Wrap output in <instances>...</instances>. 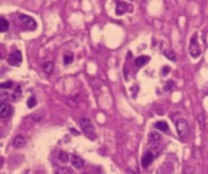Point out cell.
Masks as SVG:
<instances>
[{
  "mask_svg": "<svg viewBox=\"0 0 208 174\" xmlns=\"http://www.w3.org/2000/svg\"><path fill=\"white\" fill-rule=\"evenodd\" d=\"M79 124H80V127H82L83 133H84L89 139L94 140L95 136H96V134H95V128H94L91 121H90L88 117H83V118H80Z\"/></svg>",
  "mask_w": 208,
  "mask_h": 174,
  "instance_id": "1",
  "label": "cell"
},
{
  "mask_svg": "<svg viewBox=\"0 0 208 174\" xmlns=\"http://www.w3.org/2000/svg\"><path fill=\"white\" fill-rule=\"evenodd\" d=\"M175 127H176V133L181 139H186L189 136L190 125H189V122L185 118H179L175 122Z\"/></svg>",
  "mask_w": 208,
  "mask_h": 174,
  "instance_id": "2",
  "label": "cell"
},
{
  "mask_svg": "<svg viewBox=\"0 0 208 174\" xmlns=\"http://www.w3.org/2000/svg\"><path fill=\"white\" fill-rule=\"evenodd\" d=\"M189 52H190V56L193 57V59H197L201 55V46H200V44L197 42V33H195L191 37L190 46H189Z\"/></svg>",
  "mask_w": 208,
  "mask_h": 174,
  "instance_id": "3",
  "label": "cell"
},
{
  "mask_svg": "<svg viewBox=\"0 0 208 174\" xmlns=\"http://www.w3.org/2000/svg\"><path fill=\"white\" fill-rule=\"evenodd\" d=\"M20 21H21L22 26H23L26 29L34 31V29L37 28V22H35L31 16H27V15H20Z\"/></svg>",
  "mask_w": 208,
  "mask_h": 174,
  "instance_id": "4",
  "label": "cell"
},
{
  "mask_svg": "<svg viewBox=\"0 0 208 174\" xmlns=\"http://www.w3.org/2000/svg\"><path fill=\"white\" fill-rule=\"evenodd\" d=\"M8 62L11 66H20L22 63V52L20 50L12 51L8 57Z\"/></svg>",
  "mask_w": 208,
  "mask_h": 174,
  "instance_id": "5",
  "label": "cell"
},
{
  "mask_svg": "<svg viewBox=\"0 0 208 174\" xmlns=\"http://www.w3.org/2000/svg\"><path fill=\"white\" fill-rule=\"evenodd\" d=\"M126 12H133V6L126 4L124 2H118L116 6V15L117 16H123Z\"/></svg>",
  "mask_w": 208,
  "mask_h": 174,
  "instance_id": "6",
  "label": "cell"
},
{
  "mask_svg": "<svg viewBox=\"0 0 208 174\" xmlns=\"http://www.w3.org/2000/svg\"><path fill=\"white\" fill-rule=\"evenodd\" d=\"M155 153L152 152V151H146L145 152V155L143 156V158H141V164H143V167L144 168H147L152 162H153V159H155Z\"/></svg>",
  "mask_w": 208,
  "mask_h": 174,
  "instance_id": "7",
  "label": "cell"
},
{
  "mask_svg": "<svg viewBox=\"0 0 208 174\" xmlns=\"http://www.w3.org/2000/svg\"><path fill=\"white\" fill-rule=\"evenodd\" d=\"M12 113V106L10 104H0V118H6Z\"/></svg>",
  "mask_w": 208,
  "mask_h": 174,
  "instance_id": "8",
  "label": "cell"
},
{
  "mask_svg": "<svg viewBox=\"0 0 208 174\" xmlns=\"http://www.w3.org/2000/svg\"><path fill=\"white\" fill-rule=\"evenodd\" d=\"M71 162H72V166H73L74 168H77V169H80V168H83V166H84V161H83L79 156H72Z\"/></svg>",
  "mask_w": 208,
  "mask_h": 174,
  "instance_id": "9",
  "label": "cell"
},
{
  "mask_svg": "<svg viewBox=\"0 0 208 174\" xmlns=\"http://www.w3.org/2000/svg\"><path fill=\"white\" fill-rule=\"evenodd\" d=\"M149 61H150V57H149V56H146V55L139 56L138 59H135V66H136V67H143V66H145Z\"/></svg>",
  "mask_w": 208,
  "mask_h": 174,
  "instance_id": "10",
  "label": "cell"
},
{
  "mask_svg": "<svg viewBox=\"0 0 208 174\" xmlns=\"http://www.w3.org/2000/svg\"><path fill=\"white\" fill-rule=\"evenodd\" d=\"M25 145H26V139H25V136L17 135V136L14 139V146H15V147L21 149V147H23Z\"/></svg>",
  "mask_w": 208,
  "mask_h": 174,
  "instance_id": "11",
  "label": "cell"
},
{
  "mask_svg": "<svg viewBox=\"0 0 208 174\" xmlns=\"http://www.w3.org/2000/svg\"><path fill=\"white\" fill-rule=\"evenodd\" d=\"M155 128L156 129H158V130H161V132H164V133H167L168 132V124H167V122H164V121H159V122H156L155 123Z\"/></svg>",
  "mask_w": 208,
  "mask_h": 174,
  "instance_id": "12",
  "label": "cell"
},
{
  "mask_svg": "<svg viewBox=\"0 0 208 174\" xmlns=\"http://www.w3.org/2000/svg\"><path fill=\"white\" fill-rule=\"evenodd\" d=\"M55 174H74V172L68 167H59L55 169Z\"/></svg>",
  "mask_w": 208,
  "mask_h": 174,
  "instance_id": "13",
  "label": "cell"
},
{
  "mask_svg": "<svg viewBox=\"0 0 208 174\" xmlns=\"http://www.w3.org/2000/svg\"><path fill=\"white\" fill-rule=\"evenodd\" d=\"M162 51H163V54L166 55V57L167 59H169L170 61H173V62H175L176 61V55L170 50V49H162Z\"/></svg>",
  "mask_w": 208,
  "mask_h": 174,
  "instance_id": "14",
  "label": "cell"
},
{
  "mask_svg": "<svg viewBox=\"0 0 208 174\" xmlns=\"http://www.w3.org/2000/svg\"><path fill=\"white\" fill-rule=\"evenodd\" d=\"M43 71L46 73V74H51L52 71H54V63L51 61H48L43 65Z\"/></svg>",
  "mask_w": 208,
  "mask_h": 174,
  "instance_id": "15",
  "label": "cell"
},
{
  "mask_svg": "<svg viewBox=\"0 0 208 174\" xmlns=\"http://www.w3.org/2000/svg\"><path fill=\"white\" fill-rule=\"evenodd\" d=\"M159 140H161L159 133H157V132H151V133L149 134V141H150V142H157V141H159Z\"/></svg>",
  "mask_w": 208,
  "mask_h": 174,
  "instance_id": "16",
  "label": "cell"
},
{
  "mask_svg": "<svg viewBox=\"0 0 208 174\" xmlns=\"http://www.w3.org/2000/svg\"><path fill=\"white\" fill-rule=\"evenodd\" d=\"M9 29V22L3 18V17H0V33H4Z\"/></svg>",
  "mask_w": 208,
  "mask_h": 174,
  "instance_id": "17",
  "label": "cell"
},
{
  "mask_svg": "<svg viewBox=\"0 0 208 174\" xmlns=\"http://www.w3.org/2000/svg\"><path fill=\"white\" fill-rule=\"evenodd\" d=\"M73 54L72 52H66L65 56H63V63L65 65H71L73 62Z\"/></svg>",
  "mask_w": 208,
  "mask_h": 174,
  "instance_id": "18",
  "label": "cell"
},
{
  "mask_svg": "<svg viewBox=\"0 0 208 174\" xmlns=\"http://www.w3.org/2000/svg\"><path fill=\"white\" fill-rule=\"evenodd\" d=\"M10 95L8 92L5 90H0V104H3V102H6V100H9Z\"/></svg>",
  "mask_w": 208,
  "mask_h": 174,
  "instance_id": "19",
  "label": "cell"
},
{
  "mask_svg": "<svg viewBox=\"0 0 208 174\" xmlns=\"http://www.w3.org/2000/svg\"><path fill=\"white\" fill-rule=\"evenodd\" d=\"M59 159H60L61 162H63V163H67V162H68V159H69L68 153H67V152H65V151H61V152H60V155H59Z\"/></svg>",
  "mask_w": 208,
  "mask_h": 174,
  "instance_id": "20",
  "label": "cell"
},
{
  "mask_svg": "<svg viewBox=\"0 0 208 174\" xmlns=\"http://www.w3.org/2000/svg\"><path fill=\"white\" fill-rule=\"evenodd\" d=\"M14 86V82L8 80L5 83H0V89H11Z\"/></svg>",
  "mask_w": 208,
  "mask_h": 174,
  "instance_id": "21",
  "label": "cell"
},
{
  "mask_svg": "<svg viewBox=\"0 0 208 174\" xmlns=\"http://www.w3.org/2000/svg\"><path fill=\"white\" fill-rule=\"evenodd\" d=\"M35 105H37L35 98H34V96H31V98L27 100V106H28L29 109H32V107H35Z\"/></svg>",
  "mask_w": 208,
  "mask_h": 174,
  "instance_id": "22",
  "label": "cell"
},
{
  "mask_svg": "<svg viewBox=\"0 0 208 174\" xmlns=\"http://www.w3.org/2000/svg\"><path fill=\"white\" fill-rule=\"evenodd\" d=\"M197 121H198V123H200L201 129H204V117H203V113H200V115L197 116Z\"/></svg>",
  "mask_w": 208,
  "mask_h": 174,
  "instance_id": "23",
  "label": "cell"
},
{
  "mask_svg": "<svg viewBox=\"0 0 208 174\" xmlns=\"http://www.w3.org/2000/svg\"><path fill=\"white\" fill-rule=\"evenodd\" d=\"M174 85V83L170 80V82H168L167 84H166V90H169V89H172V86Z\"/></svg>",
  "mask_w": 208,
  "mask_h": 174,
  "instance_id": "24",
  "label": "cell"
},
{
  "mask_svg": "<svg viewBox=\"0 0 208 174\" xmlns=\"http://www.w3.org/2000/svg\"><path fill=\"white\" fill-rule=\"evenodd\" d=\"M169 71H170V68H169V67H167V66H164V67H163V69H162V74H163V75H166Z\"/></svg>",
  "mask_w": 208,
  "mask_h": 174,
  "instance_id": "25",
  "label": "cell"
},
{
  "mask_svg": "<svg viewBox=\"0 0 208 174\" xmlns=\"http://www.w3.org/2000/svg\"><path fill=\"white\" fill-rule=\"evenodd\" d=\"M0 57H2V55H0Z\"/></svg>",
  "mask_w": 208,
  "mask_h": 174,
  "instance_id": "26",
  "label": "cell"
}]
</instances>
